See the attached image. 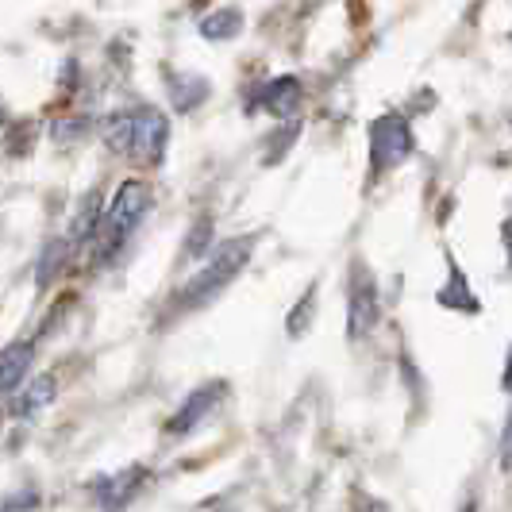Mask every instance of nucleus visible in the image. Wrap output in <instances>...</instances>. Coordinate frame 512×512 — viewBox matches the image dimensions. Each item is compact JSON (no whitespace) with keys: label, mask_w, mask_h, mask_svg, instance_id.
<instances>
[{"label":"nucleus","mask_w":512,"mask_h":512,"mask_svg":"<svg viewBox=\"0 0 512 512\" xmlns=\"http://www.w3.org/2000/svg\"><path fill=\"white\" fill-rule=\"evenodd\" d=\"M66 258H70V239H51V243L43 247V255H39V266H35V282L51 285L54 278H58V270L66 266Z\"/></svg>","instance_id":"2eb2a0df"},{"label":"nucleus","mask_w":512,"mask_h":512,"mask_svg":"<svg viewBox=\"0 0 512 512\" xmlns=\"http://www.w3.org/2000/svg\"><path fill=\"white\" fill-rule=\"evenodd\" d=\"M382 324V297L374 274L359 266V274H351V293H347V339H366Z\"/></svg>","instance_id":"7ed1b4c3"},{"label":"nucleus","mask_w":512,"mask_h":512,"mask_svg":"<svg viewBox=\"0 0 512 512\" xmlns=\"http://www.w3.org/2000/svg\"><path fill=\"white\" fill-rule=\"evenodd\" d=\"M39 509V489H16L8 497H0V512H31Z\"/></svg>","instance_id":"a211bd4d"},{"label":"nucleus","mask_w":512,"mask_h":512,"mask_svg":"<svg viewBox=\"0 0 512 512\" xmlns=\"http://www.w3.org/2000/svg\"><path fill=\"white\" fill-rule=\"evenodd\" d=\"M131 116H135V147H131V158H139L147 166H158L166 158V143H170V120H166V112H158L154 104H143Z\"/></svg>","instance_id":"39448f33"},{"label":"nucleus","mask_w":512,"mask_h":512,"mask_svg":"<svg viewBox=\"0 0 512 512\" xmlns=\"http://www.w3.org/2000/svg\"><path fill=\"white\" fill-rule=\"evenodd\" d=\"M436 305L447 308V312H462V316H478L482 312V301L474 297L470 289V278L462 274V266L455 258H447V282L436 293Z\"/></svg>","instance_id":"1a4fd4ad"},{"label":"nucleus","mask_w":512,"mask_h":512,"mask_svg":"<svg viewBox=\"0 0 512 512\" xmlns=\"http://www.w3.org/2000/svg\"><path fill=\"white\" fill-rule=\"evenodd\" d=\"M228 397V382H205L197 385L185 401H181L174 416L166 420V436H189L193 428H201L212 412L220 409V401Z\"/></svg>","instance_id":"20e7f679"},{"label":"nucleus","mask_w":512,"mask_h":512,"mask_svg":"<svg viewBox=\"0 0 512 512\" xmlns=\"http://www.w3.org/2000/svg\"><path fill=\"white\" fill-rule=\"evenodd\" d=\"M497 466L512 474V409H509V420H505V428H501V443H497Z\"/></svg>","instance_id":"aec40b11"},{"label":"nucleus","mask_w":512,"mask_h":512,"mask_svg":"<svg viewBox=\"0 0 512 512\" xmlns=\"http://www.w3.org/2000/svg\"><path fill=\"white\" fill-rule=\"evenodd\" d=\"M459 512H478V501H466V505H462Z\"/></svg>","instance_id":"b1692460"},{"label":"nucleus","mask_w":512,"mask_h":512,"mask_svg":"<svg viewBox=\"0 0 512 512\" xmlns=\"http://www.w3.org/2000/svg\"><path fill=\"white\" fill-rule=\"evenodd\" d=\"M170 97H174V108L178 112H193L197 104L208 97V81L205 77H170Z\"/></svg>","instance_id":"4468645a"},{"label":"nucleus","mask_w":512,"mask_h":512,"mask_svg":"<svg viewBox=\"0 0 512 512\" xmlns=\"http://www.w3.org/2000/svg\"><path fill=\"white\" fill-rule=\"evenodd\" d=\"M416 147V135L412 124L401 112H385L370 124V158H374V170H389L397 162H405Z\"/></svg>","instance_id":"f03ea898"},{"label":"nucleus","mask_w":512,"mask_h":512,"mask_svg":"<svg viewBox=\"0 0 512 512\" xmlns=\"http://www.w3.org/2000/svg\"><path fill=\"white\" fill-rule=\"evenodd\" d=\"M101 220H104V201H101V193H89L85 201H81V208H77V216H74V231H70V247H85L93 235H97V228H101Z\"/></svg>","instance_id":"9b49d317"},{"label":"nucleus","mask_w":512,"mask_h":512,"mask_svg":"<svg viewBox=\"0 0 512 512\" xmlns=\"http://www.w3.org/2000/svg\"><path fill=\"white\" fill-rule=\"evenodd\" d=\"M58 401V378L54 374H35L12 393V416L16 420H35L43 409Z\"/></svg>","instance_id":"0eeeda50"},{"label":"nucleus","mask_w":512,"mask_h":512,"mask_svg":"<svg viewBox=\"0 0 512 512\" xmlns=\"http://www.w3.org/2000/svg\"><path fill=\"white\" fill-rule=\"evenodd\" d=\"M262 108L270 112V116H278V120H289L297 108H301V81L293 74H285V77H274L266 89H262Z\"/></svg>","instance_id":"9d476101"},{"label":"nucleus","mask_w":512,"mask_h":512,"mask_svg":"<svg viewBox=\"0 0 512 512\" xmlns=\"http://www.w3.org/2000/svg\"><path fill=\"white\" fill-rule=\"evenodd\" d=\"M501 243H505V262H509V270H512V216L501 224Z\"/></svg>","instance_id":"4be33fe9"},{"label":"nucleus","mask_w":512,"mask_h":512,"mask_svg":"<svg viewBox=\"0 0 512 512\" xmlns=\"http://www.w3.org/2000/svg\"><path fill=\"white\" fill-rule=\"evenodd\" d=\"M147 478H151V470L143 466V462H135L128 466L124 474H112V478H104L101 486H97V501H101L104 512H124L139 497V489L147 486Z\"/></svg>","instance_id":"423d86ee"},{"label":"nucleus","mask_w":512,"mask_h":512,"mask_svg":"<svg viewBox=\"0 0 512 512\" xmlns=\"http://www.w3.org/2000/svg\"><path fill=\"white\" fill-rule=\"evenodd\" d=\"M501 389L512 397V347L505 351V370H501Z\"/></svg>","instance_id":"5701e85b"},{"label":"nucleus","mask_w":512,"mask_h":512,"mask_svg":"<svg viewBox=\"0 0 512 512\" xmlns=\"http://www.w3.org/2000/svg\"><path fill=\"white\" fill-rule=\"evenodd\" d=\"M216 239V228H212V220L208 216H201L193 228H189V235H185V243H181V258L185 262H197V258H208V251L216 247L212 243Z\"/></svg>","instance_id":"dca6fc26"},{"label":"nucleus","mask_w":512,"mask_h":512,"mask_svg":"<svg viewBox=\"0 0 512 512\" xmlns=\"http://www.w3.org/2000/svg\"><path fill=\"white\" fill-rule=\"evenodd\" d=\"M282 131V135H274V139H270V147H266V166H274V162H282V154L289 151V143H293V139H297V124H285V128H278Z\"/></svg>","instance_id":"6ab92c4d"},{"label":"nucleus","mask_w":512,"mask_h":512,"mask_svg":"<svg viewBox=\"0 0 512 512\" xmlns=\"http://www.w3.org/2000/svg\"><path fill=\"white\" fill-rule=\"evenodd\" d=\"M312 312H316V285H308L305 297L297 301V305L289 308V320H285V332L293 335V339H301L308 332V324H312Z\"/></svg>","instance_id":"f3484780"},{"label":"nucleus","mask_w":512,"mask_h":512,"mask_svg":"<svg viewBox=\"0 0 512 512\" xmlns=\"http://www.w3.org/2000/svg\"><path fill=\"white\" fill-rule=\"evenodd\" d=\"M101 139L112 154L131 158V147H135V116H131V112H116V116H108V120H104Z\"/></svg>","instance_id":"f8f14e48"},{"label":"nucleus","mask_w":512,"mask_h":512,"mask_svg":"<svg viewBox=\"0 0 512 512\" xmlns=\"http://www.w3.org/2000/svg\"><path fill=\"white\" fill-rule=\"evenodd\" d=\"M355 512H389V501L366 493V489H355Z\"/></svg>","instance_id":"412c9836"},{"label":"nucleus","mask_w":512,"mask_h":512,"mask_svg":"<svg viewBox=\"0 0 512 512\" xmlns=\"http://www.w3.org/2000/svg\"><path fill=\"white\" fill-rule=\"evenodd\" d=\"M251 251H255V235H239V239L216 243V247L208 251L205 266L181 285L178 301L185 308H197V305H208L212 297H220V293L243 274V266L251 262Z\"/></svg>","instance_id":"f257e3e1"},{"label":"nucleus","mask_w":512,"mask_h":512,"mask_svg":"<svg viewBox=\"0 0 512 512\" xmlns=\"http://www.w3.org/2000/svg\"><path fill=\"white\" fill-rule=\"evenodd\" d=\"M243 31V12L239 8H216L201 20V35L208 43H228Z\"/></svg>","instance_id":"ddd939ff"},{"label":"nucleus","mask_w":512,"mask_h":512,"mask_svg":"<svg viewBox=\"0 0 512 512\" xmlns=\"http://www.w3.org/2000/svg\"><path fill=\"white\" fill-rule=\"evenodd\" d=\"M35 339H16L0 351V397H12L27 382L31 366H35Z\"/></svg>","instance_id":"6e6552de"}]
</instances>
